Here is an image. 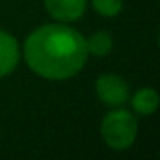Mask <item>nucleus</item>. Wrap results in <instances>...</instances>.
Returning <instances> with one entry per match:
<instances>
[{
    "label": "nucleus",
    "instance_id": "1",
    "mask_svg": "<svg viewBox=\"0 0 160 160\" xmlns=\"http://www.w3.org/2000/svg\"><path fill=\"white\" fill-rule=\"evenodd\" d=\"M87 58V39L78 30L66 24L41 25L24 42L27 66L47 80H68L77 75Z\"/></svg>",
    "mask_w": 160,
    "mask_h": 160
},
{
    "label": "nucleus",
    "instance_id": "2",
    "mask_svg": "<svg viewBox=\"0 0 160 160\" xmlns=\"http://www.w3.org/2000/svg\"><path fill=\"white\" fill-rule=\"evenodd\" d=\"M138 132V119L124 108L108 112L101 122V133L105 144L113 151H124L132 146Z\"/></svg>",
    "mask_w": 160,
    "mask_h": 160
},
{
    "label": "nucleus",
    "instance_id": "3",
    "mask_svg": "<svg viewBox=\"0 0 160 160\" xmlns=\"http://www.w3.org/2000/svg\"><path fill=\"white\" fill-rule=\"evenodd\" d=\"M96 94L107 107H119L129 101L130 90L121 75L105 72L101 74L96 80Z\"/></svg>",
    "mask_w": 160,
    "mask_h": 160
},
{
    "label": "nucleus",
    "instance_id": "4",
    "mask_svg": "<svg viewBox=\"0 0 160 160\" xmlns=\"http://www.w3.org/2000/svg\"><path fill=\"white\" fill-rule=\"evenodd\" d=\"M44 8L58 22H74L85 14L87 0H44Z\"/></svg>",
    "mask_w": 160,
    "mask_h": 160
},
{
    "label": "nucleus",
    "instance_id": "5",
    "mask_svg": "<svg viewBox=\"0 0 160 160\" xmlns=\"http://www.w3.org/2000/svg\"><path fill=\"white\" fill-rule=\"evenodd\" d=\"M21 58V49H19V42L18 39L5 32L0 30V78L10 75Z\"/></svg>",
    "mask_w": 160,
    "mask_h": 160
},
{
    "label": "nucleus",
    "instance_id": "6",
    "mask_svg": "<svg viewBox=\"0 0 160 160\" xmlns=\"http://www.w3.org/2000/svg\"><path fill=\"white\" fill-rule=\"evenodd\" d=\"M132 108L138 115H152L158 107V94L152 88H141L132 96Z\"/></svg>",
    "mask_w": 160,
    "mask_h": 160
},
{
    "label": "nucleus",
    "instance_id": "7",
    "mask_svg": "<svg viewBox=\"0 0 160 160\" xmlns=\"http://www.w3.org/2000/svg\"><path fill=\"white\" fill-rule=\"evenodd\" d=\"M113 39L108 32H96L87 39V50L94 57H105L112 52Z\"/></svg>",
    "mask_w": 160,
    "mask_h": 160
},
{
    "label": "nucleus",
    "instance_id": "8",
    "mask_svg": "<svg viewBox=\"0 0 160 160\" xmlns=\"http://www.w3.org/2000/svg\"><path fill=\"white\" fill-rule=\"evenodd\" d=\"M93 8L104 18H115L122 11V0H91Z\"/></svg>",
    "mask_w": 160,
    "mask_h": 160
}]
</instances>
